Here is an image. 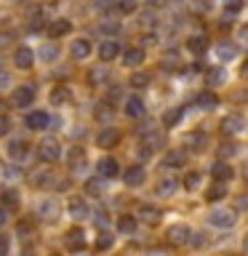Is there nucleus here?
I'll use <instances>...</instances> for the list:
<instances>
[{
  "label": "nucleus",
  "mask_w": 248,
  "mask_h": 256,
  "mask_svg": "<svg viewBox=\"0 0 248 256\" xmlns=\"http://www.w3.org/2000/svg\"><path fill=\"white\" fill-rule=\"evenodd\" d=\"M96 171H99V176H104V179H112V176L120 174V163L115 158H102L99 163H96Z\"/></svg>",
  "instance_id": "6"
},
{
  "label": "nucleus",
  "mask_w": 248,
  "mask_h": 256,
  "mask_svg": "<svg viewBox=\"0 0 248 256\" xmlns=\"http://www.w3.org/2000/svg\"><path fill=\"white\" fill-rule=\"evenodd\" d=\"M38 214H40V219L54 222L56 216H59V203H56V200H43V203L38 206Z\"/></svg>",
  "instance_id": "17"
},
{
  "label": "nucleus",
  "mask_w": 248,
  "mask_h": 256,
  "mask_svg": "<svg viewBox=\"0 0 248 256\" xmlns=\"http://www.w3.org/2000/svg\"><path fill=\"white\" fill-rule=\"evenodd\" d=\"M235 219L238 216L232 211H227V208H216V211L208 214V222H211L214 227H222V230H230L232 224H235Z\"/></svg>",
  "instance_id": "2"
},
{
  "label": "nucleus",
  "mask_w": 248,
  "mask_h": 256,
  "mask_svg": "<svg viewBox=\"0 0 248 256\" xmlns=\"http://www.w3.org/2000/svg\"><path fill=\"white\" fill-rule=\"evenodd\" d=\"M51 182H54L51 171H40V174H35V176H32V184H38V187H48Z\"/></svg>",
  "instance_id": "36"
},
{
  "label": "nucleus",
  "mask_w": 248,
  "mask_h": 256,
  "mask_svg": "<svg viewBox=\"0 0 248 256\" xmlns=\"http://www.w3.org/2000/svg\"><path fill=\"white\" fill-rule=\"evenodd\" d=\"M198 184H200V174H198V171L187 174V179H184V187H187V190H195Z\"/></svg>",
  "instance_id": "41"
},
{
  "label": "nucleus",
  "mask_w": 248,
  "mask_h": 256,
  "mask_svg": "<svg viewBox=\"0 0 248 256\" xmlns=\"http://www.w3.org/2000/svg\"><path fill=\"white\" fill-rule=\"evenodd\" d=\"M123 182L128 184V187H139V184L144 182V168L142 166H131L128 171H123Z\"/></svg>",
  "instance_id": "18"
},
{
  "label": "nucleus",
  "mask_w": 248,
  "mask_h": 256,
  "mask_svg": "<svg viewBox=\"0 0 248 256\" xmlns=\"http://www.w3.org/2000/svg\"><path fill=\"white\" fill-rule=\"evenodd\" d=\"M67 208H70V216H75V219H86V216L91 214V211H88V203L83 198H72L67 203Z\"/></svg>",
  "instance_id": "19"
},
{
  "label": "nucleus",
  "mask_w": 248,
  "mask_h": 256,
  "mask_svg": "<svg viewBox=\"0 0 248 256\" xmlns=\"http://www.w3.org/2000/svg\"><path fill=\"white\" fill-rule=\"evenodd\" d=\"M86 192H88V195H102V192H104V176L88 179V182H86Z\"/></svg>",
  "instance_id": "29"
},
{
  "label": "nucleus",
  "mask_w": 248,
  "mask_h": 256,
  "mask_svg": "<svg viewBox=\"0 0 248 256\" xmlns=\"http://www.w3.org/2000/svg\"><path fill=\"white\" fill-rule=\"evenodd\" d=\"M182 115H184V110H182V107H174V110H168L166 115H163V126H166V128H174V126L182 120Z\"/></svg>",
  "instance_id": "27"
},
{
  "label": "nucleus",
  "mask_w": 248,
  "mask_h": 256,
  "mask_svg": "<svg viewBox=\"0 0 248 256\" xmlns=\"http://www.w3.org/2000/svg\"><path fill=\"white\" fill-rule=\"evenodd\" d=\"M216 56H219V62H232V59L238 56L235 43H227V40H222V43L216 46Z\"/></svg>",
  "instance_id": "23"
},
{
  "label": "nucleus",
  "mask_w": 248,
  "mask_h": 256,
  "mask_svg": "<svg viewBox=\"0 0 248 256\" xmlns=\"http://www.w3.org/2000/svg\"><path fill=\"white\" fill-rule=\"evenodd\" d=\"M211 176L216 182H227V179H232V168L224 163V160H216V163L211 166Z\"/></svg>",
  "instance_id": "24"
},
{
  "label": "nucleus",
  "mask_w": 248,
  "mask_h": 256,
  "mask_svg": "<svg viewBox=\"0 0 248 256\" xmlns=\"http://www.w3.org/2000/svg\"><path fill=\"white\" fill-rule=\"evenodd\" d=\"M243 0H230V3L227 6H224V11H227V14H240V11H243Z\"/></svg>",
  "instance_id": "42"
},
{
  "label": "nucleus",
  "mask_w": 248,
  "mask_h": 256,
  "mask_svg": "<svg viewBox=\"0 0 248 256\" xmlns=\"http://www.w3.org/2000/svg\"><path fill=\"white\" fill-rule=\"evenodd\" d=\"M96 224H99V227H107V224H110V216L104 214V211H99V214H96Z\"/></svg>",
  "instance_id": "46"
},
{
  "label": "nucleus",
  "mask_w": 248,
  "mask_h": 256,
  "mask_svg": "<svg viewBox=\"0 0 248 256\" xmlns=\"http://www.w3.org/2000/svg\"><path fill=\"white\" fill-rule=\"evenodd\" d=\"M67 163H70V171H72V174H80V171L86 168V152L80 150V147H72Z\"/></svg>",
  "instance_id": "12"
},
{
  "label": "nucleus",
  "mask_w": 248,
  "mask_h": 256,
  "mask_svg": "<svg viewBox=\"0 0 248 256\" xmlns=\"http://www.w3.org/2000/svg\"><path fill=\"white\" fill-rule=\"evenodd\" d=\"M126 115L128 118H144V102L139 96H128L126 99Z\"/></svg>",
  "instance_id": "20"
},
{
  "label": "nucleus",
  "mask_w": 248,
  "mask_h": 256,
  "mask_svg": "<svg viewBox=\"0 0 248 256\" xmlns=\"http://www.w3.org/2000/svg\"><path fill=\"white\" fill-rule=\"evenodd\" d=\"M152 22H155V19H152V14H142V22L139 24H142V27H150Z\"/></svg>",
  "instance_id": "49"
},
{
  "label": "nucleus",
  "mask_w": 248,
  "mask_h": 256,
  "mask_svg": "<svg viewBox=\"0 0 248 256\" xmlns=\"http://www.w3.org/2000/svg\"><path fill=\"white\" fill-rule=\"evenodd\" d=\"M70 54H72V59H86V56H91V40H86V38L72 40Z\"/></svg>",
  "instance_id": "10"
},
{
  "label": "nucleus",
  "mask_w": 248,
  "mask_h": 256,
  "mask_svg": "<svg viewBox=\"0 0 248 256\" xmlns=\"http://www.w3.org/2000/svg\"><path fill=\"white\" fill-rule=\"evenodd\" d=\"M190 238H192V232L187 224H174L168 230V243L171 246H184V243H190Z\"/></svg>",
  "instance_id": "4"
},
{
  "label": "nucleus",
  "mask_w": 248,
  "mask_h": 256,
  "mask_svg": "<svg viewBox=\"0 0 248 256\" xmlns=\"http://www.w3.org/2000/svg\"><path fill=\"white\" fill-rule=\"evenodd\" d=\"M8 86V75H0V88H6Z\"/></svg>",
  "instance_id": "53"
},
{
  "label": "nucleus",
  "mask_w": 248,
  "mask_h": 256,
  "mask_svg": "<svg viewBox=\"0 0 248 256\" xmlns=\"http://www.w3.org/2000/svg\"><path fill=\"white\" fill-rule=\"evenodd\" d=\"M206 83H208V86H219V83H224V70H222V67L208 70V72H206Z\"/></svg>",
  "instance_id": "33"
},
{
  "label": "nucleus",
  "mask_w": 248,
  "mask_h": 256,
  "mask_svg": "<svg viewBox=\"0 0 248 256\" xmlns=\"http://www.w3.org/2000/svg\"><path fill=\"white\" fill-rule=\"evenodd\" d=\"M27 144H24L22 139H11V142H8V147H6V152H8V158H11V160H24V158H27Z\"/></svg>",
  "instance_id": "13"
},
{
  "label": "nucleus",
  "mask_w": 248,
  "mask_h": 256,
  "mask_svg": "<svg viewBox=\"0 0 248 256\" xmlns=\"http://www.w3.org/2000/svg\"><path fill=\"white\" fill-rule=\"evenodd\" d=\"M206 142H208V139H206V134H200V131H195V134H190V136H187V144H190V147H195V150H200Z\"/></svg>",
  "instance_id": "38"
},
{
  "label": "nucleus",
  "mask_w": 248,
  "mask_h": 256,
  "mask_svg": "<svg viewBox=\"0 0 248 256\" xmlns=\"http://www.w3.org/2000/svg\"><path fill=\"white\" fill-rule=\"evenodd\" d=\"M222 134L224 136H235V134H240V131H243V128H246V120L243 118H240V115H227V118H224L222 120Z\"/></svg>",
  "instance_id": "5"
},
{
  "label": "nucleus",
  "mask_w": 248,
  "mask_h": 256,
  "mask_svg": "<svg viewBox=\"0 0 248 256\" xmlns=\"http://www.w3.org/2000/svg\"><path fill=\"white\" fill-rule=\"evenodd\" d=\"M190 243L195 246V248H200V246H203V235H192V238H190Z\"/></svg>",
  "instance_id": "50"
},
{
  "label": "nucleus",
  "mask_w": 248,
  "mask_h": 256,
  "mask_svg": "<svg viewBox=\"0 0 248 256\" xmlns=\"http://www.w3.org/2000/svg\"><path fill=\"white\" fill-rule=\"evenodd\" d=\"M118 128H102L99 134H96V144H99L102 150H110V147H115L118 144Z\"/></svg>",
  "instance_id": "7"
},
{
  "label": "nucleus",
  "mask_w": 248,
  "mask_h": 256,
  "mask_svg": "<svg viewBox=\"0 0 248 256\" xmlns=\"http://www.w3.org/2000/svg\"><path fill=\"white\" fill-rule=\"evenodd\" d=\"M51 256H56V254H51Z\"/></svg>",
  "instance_id": "57"
},
{
  "label": "nucleus",
  "mask_w": 248,
  "mask_h": 256,
  "mask_svg": "<svg viewBox=\"0 0 248 256\" xmlns=\"http://www.w3.org/2000/svg\"><path fill=\"white\" fill-rule=\"evenodd\" d=\"M112 240H115L112 235H102L99 240H96V248H99V251H107V248L112 246Z\"/></svg>",
  "instance_id": "44"
},
{
  "label": "nucleus",
  "mask_w": 248,
  "mask_h": 256,
  "mask_svg": "<svg viewBox=\"0 0 248 256\" xmlns=\"http://www.w3.org/2000/svg\"><path fill=\"white\" fill-rule=\"evenodd\" d=\"M24 126H27L30 131H40V128L48 126V115L46 112H30V115L24 118Z\"/></svg>",
  "instance_id": "15"
},
{
  "label": "nucleus",
  "mask_w": 248,
  "mask_h": 256,
  "mask_svg": "<svg viewBox=\"0 0 248 256\" xmlns=\"http://www.w3.org/2000/svg\"><path fill=\"white\" fill-rule=\"evenodd\" d=\"M32 99H35V86H19L11 96L14 107H30Z\"/></svg>",
  "instance_id": "3"
},
{
  "label": "nucleus",
  "mask_w": 248,
  "mask_h": 256,
  "mask_svg": "<svg viewBox=\"0 0 248 256\" xmlns=\"http://www.w3.org/2000/svg\"><path fill=\"white\" fill-rule=\"evenodd\" d=\"M131 86L147 88V86H150V75H147V72H134V75H131Z\"/></svg>",
  "instance_id": "37"
},
{
  "label": "nucleus",
  "mask_w": 248,
  "mask_h": 256,
  "mask_svg": "<svg viewBox=\"0 0 248 256\" xmlns=\"http://www.w3.org/2000/svg\"><path fill=\"white\" fill-rule=\"evenodd\" d=\"M8 131H11V120H8V118H0V136L8 134Z\"/></svg>",
  "instance_id": "47"
},
{
  "label": "nucleus",
  "mask_w": 248,
  "mask_h": 256,
  "mask_svg": "<svg viewBox=\"0 0 248 256\" xmlns=\"http://www.w3.org/2000/svg\"><path fill=\"white\" fill-rule=\"evenodd\" d=\"M32 62H35V54H32L30 48H16V54H14V64H16V67H19V70H30Z\"/></svg>",
  "instance_id": "14"
},
{
  "label": "nucleus",
  "mask_w": 248,
  "mask_h": 256,
  "mask_svg": "<svg viewBox=\"0 0 248 256\" xmlns=\"http://www.w3.org/2000/svg\"><path fill=\"white\" fill-rule=\"evenodd\" d=\"M67 246L72 248V251H83V248H86V235H83V230H80V227L70 230V232H67Z\"/></svg>",
  "instance_id": "21"
},
{
  "label": "nucleus",
  "mask_w": 248,
  "mask_h": 256,
  "mask_svg": "<svg viewBox=\"0 0 248 256\" xmlns=\"http://www.w3.org/2000/svg\"><path fill=\"white\" fill-rule=\"evenodd\" d=\"M99 56L104 62H112V59H118L120 56V43L115 38H110V40H104V43L99 46Z\"/></svg>",
  "instance_id": "9"
},
{
  "label": "nucleus",
  "mask_w": 248,
  "mask_h": 256,
  "mask_svg": "<svg viewBox=\"0 0 248 256\" xmlns=\"http://www.w3.org/2000/svg\"><path fill=\"white\" fill-rule=\"evenodd\" d=\"M243 248H246V251H248V235H246V240H243Z\"/></svg>",
  "instance_id": "55"
},
{
  "label": "nucleus",
  "mask_w": 248,
  "mask_h": 256,
  "mask_svg": "<svg viewBox=\"0 0 248 256\" xmlns=\"http://www.w3.org/2000/svg\"><path fill=\"white\" fill-rule=\"evenodd\" d=\"M187 48H190V51L192 54H206L208 51V40L203 38V35H200V38H190V43H187Z\"/></svg>",
  "instance_id": "28"
},
{
  "label": "nucleus",
  "mask_w": 248,
  "mask_h": 256,
  "mask_svg": "<svg viewBox=\"0 0 248 256\" xmlns=\"http://www.w3.org/2000/svg\"><path fill=\"white\" fill-rule=\"evenodd\" d=\"M123 62L128 64V67H136V64L144 62V51L142 48H128V51L123 54Z\"/></svg>",
  "instance_id": "26"
},
{
  "label": "nucleus",
  "mask_w": 248,
  "mask_h": 256,
  "mask_svg": "<svg viewBox=\"0 0 248 256\" xmlns=\"http://www.w3.org/2000/svg\"><path fill=\"white\" fill-rule=\"evenodd\" d=\"M48 99H51V107H62V104H67L72 99V91H70L67 86H54Z\"/></svg>",
  "instance_id": "11"
},
{
  "label": "nucleus",
  "mask_w": 248,
  "mask_h": 256,
  "mask_svg": "<svg viewBox=\"0 0 248 256\" xmlns=\"http://www.w3.org/2000/svg\"><path fill=\"white\" fill-rule=\"evenodd\" d=\"M88 80H91V86H104V83H107V70H104V67H96V70H91V75H88Z\"/></svg>",
  "instance_id": "35"
},
{
  "label": "nucleus",
  "mask_w": 248,
  "mask_h": 256,
  "mask_svg": "<svg viewBox=\"0 0 248 256\" xmlns=\"http://www.w3.org/2000/svg\"><path fill=\"white\" fill-rule=\"evenodd\" d=\"M6 219H8V208H6V206H0V227L6 224Z\"/></svg>",
  "instance_id": "51"
},
{
  "label": "nucleus",
  "mask_w": 248,
  "mask_h": 256,
  "mask_svg": "<svg viewBox=\"0 0 248 256\" xmlns=\"http://www.w3.org/2000/svg\"><path fill=\"white\" fill-rule=\"evenodd\" d=\"M198 104H200L203 110H214L216 104H219V99H216V94H211V91H203V94L198 96Z\"/></svg>",
  "instance_id": "30"
},
{
  "label": "nucleus",
  "mask_w": 248,
  "mask_h": 256,
  "mask_svg": "<svg viewBox=\"0 0 248 256\" xmlns=\"http://www.w3.org/2000/svg\"><path fill=\"white\" fill-rule=\"evenodd\" d=\"M238 150H240V147H238L235 142H227V144H222L219 155H222V158H232V155H238Z\"/></svg>",
  "instance_id": "39"
},
{
  "label": "nucleus",
  "mask_w": 248,
  "mask_h": 256,
  "mask_svg": "<svg viewBox=\"0 0 248 256\" xmlns=\"http://www.w3.org/2000/svg\"><path fill=\"white\" fill-rule=\"evenodd\" d=\"M155 192H158V195H163V198L174 195V192H179V179H174V176H166V179L158 182Z\"/></svg>",
  "instance_id": "16"
},
{
  "label": "nucleus",
  "mask_w": 248,
  "mask_h": 256,
  "mask_svg": "<svg viewBox=\"0 0 248 256\" xmlns=\"http://www.w3.org/2000/svg\"><path fill=\"white\" fill-rule=\"evenodd\" d=\"M118 96H120V88L115 86V88H112V91H110V99H118Z\"/></svg>",
  "instance_id": "52"
},
{
  "label": "nucleus",
  "mask_w": 248,
  "mask_h": 256,
  "mask_svg": "<svg viewBox=\"0 0 248 256\" xmlns=\"http://www.w3.org/2000/svg\"><path fill=\"white\" fill-rule=\"evenodd\" d=\"M102 32H104V35H118V30H120V24L118 22H104L102 24V27H99Z\"/></svg>",
  "instance_id": "43"
},
{
  "label": "nucleus",
  "mask_w": 248,
  "mask_h": 256,
  "mask_svg": "<svg viewBox=\"0 0 248 256\" xmlns=\"http://www.w3.org/2000/svg\"><path fill=\"white\" fill-rule=\"evenodd\" d=\"M8 248H11V238L0 235V256H8Z\"/></svg>",
  "instance_id": "45"
},
{
  "label": "nucleus",
  "mask_w": 248,
  "mask_h": 256,
  "mask_svg": "<svg viewBox=\"0 0 248 256\" xmlns=\"http://www.w3.org/2000/svg\"><path fill=\"white\" fill-rule=\"evenodd\" d=\"M206 198L211 200V203H216V200H224V198H227V187H224V184H214V187L206 192Z\"/></svg>",
  "instance_id": "32"
},
{
  "label": "nucleus",
  "mask_w": 248,
  "mask_h": 256,
  "mask_svg": "<svg viewBox=\"0 0 248 256\" xmlns=\"http://www.w3.org/2000/svg\"><path fill=\"white\" fill-rule=\"evenodd\" d=\"M38 155L43 163H54V160H59V155H62V144L56 139H43L38 147Z\"/></svg>",
  "instance_id": "1"
},
{
  "label": "nucleus",
  "mask_w": 248,
  "mask_h": 256,
  "mask_svg": "<svg viewBox=\"0 0 248 256\" xmlns=\"http://www.w3.org/2000/svg\"><path fill=\"white\" fill-rule=\"evenodd\" d=\"M160 216H163V214H160L155 206H142V208H139V214H136V219H142L144 224H158V222H160Z\"/></svg>",
  "instance_id": "22"
},
{
  "label": "nucleus",
  "mask_w": 248,
  "mask_h": 256,
  "mask_svg": "<svg viewBox=\"0 0 248 256\" xmlns=\"http://www.w3.org/2000/svg\"><path fill=\"white\" fill-rule=\"evenodd\" d=\"M230 256H240V254H230Z\"/></svg>",
  "instance_id": "56"
},
{
  "label": "nucleus",
  "mask_w": 248,
  "mask_h": 256,
  "mask_svg": "<svg viewBox=\"0 0 248 256\" xmlns=\"http://www.w3.org/2000/svg\"><path fill=\"white\" fill-rule=\"evenodd\" d=\"M240 72H243V75H248V62L243 64V67H240Z\"/></svg>",
  "instance_id": "54"
},
{
  "label": "nucleus",
  "mask_w": 248,
  "mask_h": 256,
  "mask_svg": "<svg viewBox=\"0 0 248 256\" xmlns=\"http://www.w3.org/2000/svg\"><path fill=\"white\" fill-rule=\"evenodd\" d=\"M118 230L123 232V235H131V232L136 230V219H134V216H120V219H118Z\"/></svg>",
  "instance_id": "31"
},
{
  "label": "nucleus",
  "mask_w": 248,
  "mask_h": 256,
  "mask_svg": "<svg viewBox=\"0 0 248 256\" xmlns=\"http://www.w3.org/2000/svg\"><path fill=\"white\" fill-rule=\"evenodd\" d=\"M40 54H43L46 62H51V59H56V56H59V48L51 43V46H43V51H40Z\"/></svg>",
  "instance_id": "40"
},
{
  "label": "nucleus",
  "mask_w": 248,
  "mask_h": 256,
  "mask_svg": "<svg viewBox=\"0 0 248 256\" xmlns=\"http://www.w3.org/2000/svg\"><path fill=\"white\" fill-rule=\"evenodd\" d=\"M70 27H72V24L67 19H56V22L48 24V32H51V38H62V35H67V32H70Z\"/></svg>",
  "instance_id": "25"
},
{
  "label": "nucleus",
  "mask_w": 248,
  "mask_h": 256,
  "mask_svg": "<svg viewBox=\"0 0 248 256\" xmlns=\"http://www.w3.org/2000/svg\"><path fill=\"white\" fill-rule=\"evenodd\" d=\"M184 163H187V150H168L163 158L166 168H182Z\"/></svg>",
  "instance_id": "8"
},
{
  "label": "nucleus",
  "mask_w": 248,
  "mask_h": 256,
  "mask_svg": "<svg viewBox=\"0 0 248 256\" xmlns=\"http://www.w3.org/2000/svg\"><path fill=\"white\" fill-rule=\"evenodd\" d=\"M238 38H240V43H246V46H248V24H243V27H240Z\"/></svg>",
  "instance_id": "48"
},
{
  "label": "nucleus",
  "mask_w": 248,
  "mask_h": 256,
  "mask_svg": "<svg viewBox=\"0 0 248 256\" xmlns=\"http://www.w3.org/2000/svg\"><path fill=\"white\" fill-rule=\"evenodd\" d=\"M3 206L11 208V211H14V208H19V192H16L14 187L3 192Z\"/></svg>",
  "instance_id": "34"
}]
</instances>
